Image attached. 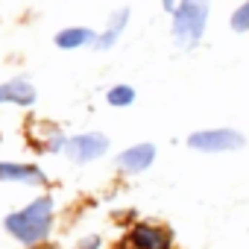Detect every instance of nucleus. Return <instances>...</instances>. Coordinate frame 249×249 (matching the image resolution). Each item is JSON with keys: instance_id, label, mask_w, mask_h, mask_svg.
Listing matches in <instances>:
<instances>
[{"instance_id": "nucleus-1", "label": "nucleus", "mask_w": 249, "mask_h": 249, "mask_svg": "<svg viewBox=\"0 0 249 249\" xmlns=\"http://www.w3.org/2000/svg\"><path fill=\"white\" fill-rule=\"evenodd\" d=\"M3 226H6V231H9L15 240H21V243H27V246L41 243V240L50 234V226H53V199H50V196L33 199L27 208L9 214Z\"/></svg>"}, {"instance_id": "nucleus-2", "label": "nucleus", "mask_w": 249, "mask_h": 249, "mask_svg": "<svg viewBox=\"0 0 249 249\" xmlns=\"http://www.w3.org/2000/svg\"><path fill=\"white\" fill-rule=\"evenodd\" d=\"M208 24V0H179L173 9V38L179 47L191 50L199 44Z\"/></svg>"}, {"instance_id": "nucleus-3", "label": "nucleus", "mask_w": 249, "mask_h": 249, "mask_svg": "<svg viewBox=\"0 0 249 249\" xmlns=\"http://www.w3.org/2000/svg\"><path fill=\"white\" fill-rule=\"evenodd\" d=\"M188 147H194L199 153H231V150L243 147V135L234 129H202L188 138Z\"/></svg>"}, {"instance_id": "nucleus-4", "label": "nucleus", "mask_w": 249, "mask_h": 249, "mask_svg": "<svg viewBox=\"0 0 249 249\" xmlns=\"http://www.w3.org/2000/svg\"><path fill=\"white\" fill-rule=\"evenodd\" d=\"M106 150H108V138L100 135V132H85V135H73V138L65 141V153L76 164L94 161V159L106 156Z\"/></svg>"}, {"instance_id": "nucleus-5", "label": "nucleus", "mask_w": 249, "mask_h": 249, "mask_svg": "<svg viewBox=\"0 0 249 249\" xmlns=\"http://www.w3.org/2000/svg\"><path fill=\"white\" fill-rule=\"evenodd\" d=\"M129 246L132 249H170V231L153 223H138L129 231Z\"/></svg>"}, {"instance_id": "nucleus-6", "label": "nucleus", "mask_w": 249, "mask_h": 249, "mask_svg": "<svg viewBox=\"0 0 249 249\" xmlns=\"http://www.w3.org/2000/svg\"><path fill=\"white\" fill-rule=\"evenodd\" d=\"M153 161H156V147L153 144H135V147L123 150L117 156L120 170H126V173H144Z\"/></svg>"}, {"instance_id": "nucleus-7", "label": "nucleus", "mask_w": 249, "mask_h": 249, "mask_svg": "<svg viewBox=\"0 0 249 249\" xmlns=\"http://www.w3.org/2000/svg\"><path fill=\"white\" fill-rule=\"evenodd\" d=\"M0 182H24V185H41L44 182V173L33 164H12V161H3L0 164Z\"/></svg>"}, {"instance_id": "nucleus-8", "label": "nucleus", "mask_w": 249, "mask_h": 249, "mask_svg": "<svg viewBox=\"0 0 249 249\" xmlns=\"http://www.w3.org/2000/svg\"><path fill=\"white\" fill-rule=\"evenodd\" d=\"M0 103H18V106H33L36 103V88L27 79H12L0 85Z\"/></svg>"}, {"instance_id": "nucleus-9", "label": "nucleus", "mask_w": 249, "mask_h": 249, "mask_svg": "<svg viewBox=\"0 0 249 249\" xmlns=\"http://www.w3.org/2000/svg\"><path fill=\"white\" fill-rule=\"evenodd\" d=\"M94 41H97V36L88 27H68L56 36V47H62V50H76V47H85Z\"/></svg>"}, {"instance_id": "nucleus-10", "label": "nucleus", "mask_w": 249, "mask_h": 249, "mask_svg": "<svg viewBox=\"0 0 249 249\" xmlns=\"http://www.w3.org/2000/svg\"><path fill=\"white\" fill-rule=\"evenodd\" d=\"M126 21H129V9H117V12L108 18V27H106V33H103V36H97L94 47H100V50L111 47V44L120 38V33H123V27H126Z\"/></svg>"}, {"instance_id": "nucleus-11", "label": "nucleus", "mask_w": 249, "mask_h": 249, "mask_svg": "<svg viewBox=\"0 0 249 249\" xmlns=\"http://www.w3.org/2000/svg\"><path fill=\"white\" fill-rule=\"evenodd\" d=\"M106 100H108V106L123 108V106H132V103H135V91H132V85H114V88L106 94Z\"/></svg>"}, {"instance_id": "nucleus-12", "label": "nucleus", "mask_w": 249, "mask_h": 249, "mask_svg": "<svg viewBox=\"0 0 249 249\" xmlns=\"http://www.w3.org/2000/svg\"><path fill=\"white\" fill-rule=\"evenodd\" d=\"M231 30L234 33H249V0H243V3L231 12Z\"/></svg>"}, {"instance_id": "nucleus-13", "label": "nucleus", "mask_w": 249, "mask_h": 249, "mask_svg": "<svg viewBox=\"0 0 249 249\" xmlns=\"http://www.w3.org/2000/svg\"><path fill=\"white\" fill-rule=\"evenodd\" d=\"M161 6H164L167 12H173V9H176V0H161Z\"/></svg>"}]
</instances>
